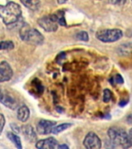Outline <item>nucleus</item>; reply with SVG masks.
I'll return each instance as SVG.
<instances>
[{
	"instance_id": "nucleus-9",
	"label": "nucleus",
	"mask_w": 132,
	"mask_h": 149,
	"mask_svg": "<svg viewBox=\"0 0 132 149\" xmlns=\"http://www.w3.org/2000/svg\"><path fill=\"white\" fill-rule=\"evenodd\" d=\"M0 102L11 109H16L18 107V102L13 96H12L9 93H4L2 91H0Z\"/></svg>"
},
{
	"instance_id": "nucleus-15",
	"label": "nucleus",
	"mask_w": 132,
	"mask_h": 149,
	"mask_svg": "<svg viewBox=\"0 0 132 149\" xmlns=\"http://www.w3.org/2000/svg\"><path fill=\"white\" fill-rule=\"evenodd\" d=\"M7 137L9 138L10 141H11L15 146L19 149L22 148V144H21V140L20 138V137H18L16 134H14L13 132H8L6 134Z\"/></svg>"
},
{
	"instance_id": "nucleus-18",
	"label": "nucleus",
	"mask_w": 132,
	"mask_h": 149,
	"mask_svg": "<svg viewBox=\"0 0 132 149\" xmlns=\"http://www.w3.org/2000/svg\"><path fill=\"white\" fill-rule=\"evenodd\" d=\"M112 96H113V94H112V92L110 89H104L103 91V100L104 102H109L112 99Z\"/></svg>"
},
{
	"instance_id": "nucleus-19",
	"label": "nucleus",
	"mask_w": 132,
	"mask_h": 149,
	"mask_svg": "<svg viewBox=\"0 0 132 149\" xmlns=\"http://www.w3.org/2000/svg\"><path fill=\"white\" fill-rule=\"evenodd\" d=\"M76 38L82 41H88L89 35L86 31H80L76 34Z\"/></svg>"
},
{
	"instance_id": "nucleus-14",
	"label": "nucleus",
	"mask_w": 132,
	"mask_h": 149,
	"mask_svg": "<svg viewBox=\"0 0 132 149\" xmlns=\"http://www.w3.org/2000/svg\"><path fill=\"white\" fill-rule=\"evenodd\" d=\"M20 2L24 6L33 11L37 10L41 5L40 0H20Z\"/></svg>"
},
{
	"instance_id": "nucleus-2",
	"label": "nucleus",
	"mask_w": 132,
	"mask_h": 149,
	"mask_svg": "<svg viewBox=\"0 0 132 149\" xmlns=\"http://www.w3.org/2000/svg\"><path fill=\"white\" fill-rule=\"evenodd\" d=\"M110 138V143L113 147H121L123 148H128L131 147L129 135L125 130L118 127H112L107 132Z\"/></svg>"
},
{
	"instance_id": "nucleus-20",
	"label": "nucleus",
	"mask_w": 132,
	"mask_h": 149,
	"mask_svg": "<svg viewBox=\"0 0 132 149\" xmlns=\"http://www.w3.org/2000/svg\"><path fill=\"white\" fill-rule=\"evenodd\" d=\"M110 82L112 84L117 83V84H123L124 83V79L123 77L121 76L120 74H117L112 79H110Z\"/></svg>"
},
{
	"instance_id": "nucleus-28",
	"label": "nucleus",
	"mask_w": 132,
	"mask_h": 149,
	"mask_svg": "<svg viewBox=\"0 0 132 149\" xmlns=\"http://www.w3.org/2000/svg\"><path fill=\"white\" fill-rule=\"evenodd\" d=\"M129 137H130V140L131 141V144H132V128L130 130V131H129Z\"/></svg>"
},
{
	"instance_id": "nucleus-1",
	"label": "nucleus",
	"mask_w": 132,
	"mask_h": 149,
	"mask_svg": "<svg viewBox=\"0 0 132 149\" xmlns=\"http://www.w3.org/2000/svg\"><path fill=\"white\" fill-rule=\"evenodd\" d=\"M22 15L20 6L17 3L9 2L6 5H0V17L6 25H13L17 23Z\"/></svg>"
},
{
	"instance_id": "nucleus-22",
	"label": "nucleus",
	"mask_w": 132,
	"mask_h": 149,
	"mask_svg": "<svg viewBox=\"0 0 132 149\" xmlns=\"http://www.w3.org/2000/svg\"><path fill=\"white\" fill-rule=\"evenodd\" d=\"M5 123H6V120H5V116L3 114L0 113V134L2 133L3 128H4Z\"/></svg>"
},
{
	"instance_id": "nucleus-3",
	"label": "nucleus",
	"mask_w": 132,
	"mask_h": 149,
	"mask_svg": "<svg viewBox=\"0 0 132 149\" xmlns=\"http://www.w3.org/2000/svg\"><path fill=\"white\" fill-rule=\"evenodd\" d=\"M20 37L23 41L36 45L42 44L44 40V36L38 30L34 28L30 27L28 24H24L20 28Z\"/></svg>"
},
{
	"instance_id": "nucleus-6",
	"label": "nucleus",
	"mask_w": 132,
	"mask_h": 149,
	"mask_svg": "<svg viewBox=\"0 0 132 149\" xmlns=\"http://www.w3.org/2000/svg\"><path fill=\"white\" fill-rule=\"evenodd\" d=\"M83 144L88 149H99L102 147L101 140L93 132L87 134L83 141Z\"/></svg>"
},
{
	"instance_id": "nucleus-10",
	"label": "nucleus",
	"mask_w": 132,
	"mask_h": 149,
	"mask_svg": "<svg viewBox=\"0 0 132 149\" xmlns=\"http://www.w3.org/2000/svg\"><path fill=\"white\" fill-rule=\"evenodd\" d=\"M36 148L39 149H54L58 148V141L54 137L40 140L36 143Z\"/></svg>"
},
{
	"instance_id": "nucleus-16",
	"label": "nucleus",
	"mask_w": 132,
	"mask_h": 149,
	"mask_svg": "<svg viewBox=\"0 0 132 149\" xmlns=\"http://www.w3.org/2000/svg\"><path fill=\"white\" fill-rule=\"evenodd\" d=\"M72 124V123H61V124H59L58 126H54L52 129V132L54 134H60L61 132H62L64 130H65L68 128H69Z\"/></svg>"
},
{
	"instance_id": "nucleus-26",
	"label": "nucleus",
	"mask_w": 132,
	"mask_h": 149,
	"mask_svg": "<svg viewBox=\"0 0 132 149\" xmlns=\"http://www.w3.org/2000/svg\"><path fill=\"white\" fill-rule=\"evenodd\" d=\"M128 102V100H126V101H121V102L119 103V105H120L121 107H124V106H125Z\"/></svg>"
},
{
	"instance_id": "nucleus-24",
	"label": "nucleus",
	"mask_w": 132,
	"mask_h": 149,
	"mask_svg": "<svg viewBox=\"0 0 132 149\" xmlns=\"http://www.w3.org/2000/svg\"><path fill=\"white\" fill-rule=\"evenodd\" d=\"M10 127H11L12 130H13L14 132L20 133L21 131V128L19 127L18 126L16 125V123H11V124H10Z\"/></svg>"
},
{
	"instance_id": "nucleus-11",
	"label": "nucleus",
	"mask_w": 132,
	"mask_h": 149,
	"mask_svg": "<svg viewBox=\"0 0 132 149\" xmlns=\"http://www.w3.org/2000/svg\"><path fill=\"white\" fill-rule=\"evenodd\" d=\"M21 132L25 139L30 143H34L37 141V134L34 130V127L30 125H24L21 127Z\"/></svg>"
},
{
	"instance_id": "nucleus-4",
	"label": "nucleus",
	"mask_w": 132,
	"mask_h": 149,
	"mask_svg": "<svg viewBox=\"0 0 132 149\" xmlns=\"http://www.w3.org/2000/svg\"><path fill=\"white\" fill-rule=\"evenodd\" d=\"M123 36V33L119 29H107L98 31L96 37L99 40L104 43L117 41Z\"/></svg>"
},
{
	"instance_id": "nucleus-7",
	"label": "nucleus",
	"mask_w": 132,
	"mask_h": 149,
	"mask_svg": "<svg viewBox=\"0 0 132 149\" xmlns=\"http://www.w3.org/2000/svg\"><path fill=\"white\" fill-rule=\"evenodd\" d=\"M56 122L54 121L41 120L37 126V130L39 134L47 135L52 132V129L55 126Z\"/></svg>"
},
{
	"instance_id": "nucleus-25",
	"label": "nucleus",
	"mask_w": 132,
	"mask_h": 149,
	"mask_svg": "<svg viewBox=\"0 0 132 149\" xmlns=\"http://www.w3.org/2000/svg\"><path fill=\"white\" fill-rule=\"evenodd\" d=\"M58 148L59 149H62V148L68 149V146H67L66 144H61V145H59V146H58Z\"/></svg>"
},
{
	"instance_id": "nucleus-17",
	"label": "nucleus",
	"mask_w": 132,
	"mask_h": 149,
	"mask_svg": "<svg viewBox=\"0 0 132 149\" xmlns=\"http://www.w3.org/2000/svg\"><path fill=\"white\" fill-rule=\"evenodd\" d=\"M14 48L13 42L10 40L0 42V50H11Z\"/></svg>"
},
{
	"instance_id": "nucleus-27",
	"label": "nucleus",
	"mask_w": 132,
	"mask_h": 149,
	"mask_svg": "<svg viewBox=\"0 0 132 149\" xmlns=\"http://www.w3.org/2000/svg\"><path fill=\"white\" fill-rule=\"evenodd\" d=\"M67 1L68 0H57V2H58V4H65Z\"/></svg>"
},
{
	"instance_id": "nucleus-5",
	"label": "nucleus",
	"mask_w": 132,
	"mask_h": 149,
	"mask_svg": "<svg viewBox=\"0 0 132 149\" xmlns=\"http://www.w3.org/2000/svg\"><path fill=\"white\" fill-rule=\"evenodd\" d=\"M40 26L47 32H54L58 30V24L54 20L51 15L43 16L37 20Z\"/></svg>"
},
{
	"instance_id": "nucleus-13",
	"label": "nucleus",
	"mask_w": 132,
	"mask_h": 149,
	"mask_svg": "<svg viewBox=\"0 0 132 149\" xmlns=\"http://www.w3.org/2000/svg\"><path fill=\"white\" fill-rule=\"evenodd\" d=\"M51 17L55 21L56 23L61 26H66V20L65 17V12L63 10H58L54 13L51 14Z\"/></svg>"
},
{
	"instance_id": "nucleus-8",
	"label": "nucleus",
	"mask_w": 132,
	"mask_h": 149,
	"mask_svg": "<svg viewBox=\"0 0 132 149\" xmlns=\"http://www.w3.org/2000/svg\"><path fill=\"white\" fill-rule=\"evenodd\" d=\"M13 75L11 66L6 61L0 62V82L9 81Z\"/></svg>"
},
{
	"instance_id": "nucleus-23",
	"label": "nucleus",
	"mask_w": 132,
	"mask_h": 149,
	"mask_svg": "<svg viewBox=\"0 0 132 149\" xmlns=\"http://www.w3.org/2000/svg\"><path fill=\"white\" fill-rule=\"evenodd\" d=\"M110 3L117 6H123L125 3L126 0H108Z\"/></svg>"
},
{
	"instance_id": "nucleus-21",
	"label": "nucleus",
	"mask_w": 132,
	"mask_h": 149,
	"mask_svg": "<svg viewBox=\"0 0 132 149\" xmlns=\"http://www.w3.org/2000/svg\"><path fill=\"white\" fill-rule=\"evenodd\" d=\"M124 47H125V48L124 49L123 47H121V49H119V51L121 52V54H124V52L126 51V54H130L131 52L132 51V46L131 44H124Z\"/></svg>"
},
{
	"instance_id": "nucleus-12",
	"label": "nucleus",
	"mask_w": 132,
	"mask_h": 149,
	"mask_svg": "<svg viewBox=\"0 0 132 149\" xmlns=\"http://www.w3.org/2000/svg\"><path fill=\"white\" fill-rule=\"evenodd\" d=\"M30 116V109L27 106L23 105L19 107L17 110V118L21 122H26Z\"/></svg>"
},
{
	"instance_id": "nucleus-29",
	"label": "nucleus",
	"mask_w": 132,
	"mask_h": 149,
	"mask_svg": "<svg viewBox=\"0 0 132 149\" xmlns=\"http://www.w3.org/2000/svg\"><path fill=\"white\" fill-rule=\"evenodd\" d=\"M130 32H131V36H132V31H130Z\"/></svg>"
}]
</instances>
